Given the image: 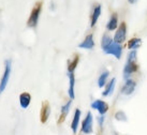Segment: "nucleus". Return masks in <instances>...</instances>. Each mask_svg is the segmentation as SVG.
<instances>
[{
  "label": "nucleus",
  "instance_id": "obj_19",
  "mask_svg": "<svg viewBox=\"0 0 147 135\" xmlns=\"http://www.w3.org/2000/svg\"><path fill=\"white\" fill-rule=\"evenodd\" d=\"M141 39L139 38H133V39H131L130 41L128 42V48L132 49V50H135L136 48H139L140 46H141Z\"/></svg>",
  "mask_w": 147,
  "mask_h": 135
},
{
  "label": "nucleus",
  "instance_id": "obj_7",
  "mask_svg": "<svg viewBox=\"0 0 147 135\" xmlns=\"http://www.w3.org/2000/svg\"><path fill=\"white\" fill-rule=\"evenodd\" d=\"M91 107L94 108V109H97V111H99L100 116H104V114L109 111V105H107V103H105L104 101H102V100H96L94 102L91 103Z\"/></svg>",
  "mask_w": 147,
  "mask_h": 135
},
{
  "label": "nucleus",
  "instance_id": "obj_5",
  "mask_svg": "<svg viewBox=\"0 0 147 135\" xmlns=\"http://www.w3.org/2000/svg\"><path fill=\"white\" fill-rule=\"evenodd\" d=\"M94 120H92V115L90 111L87 113L86 115L85 119L83 120L82 122V132L84 134H90V133H92V124H94Z\"/></svg>",
  "mask_w": 147,
  "mask_h": 135
},
{
  "label": "nucleus",
  "instance_id": "obj_3",
  "mask_svg": "<svg viewBox=\"0 0 147 135\" xmlns=\"http://www.w3.org/2000/svg\"><path fill=\"white\" fill-rule=\"evenodd\" d=\"M103 50H104L105 54L113 55V56H115L117 59H120L121 54H123V48H121L120 44H118V43H116V42H114V41L112 42L107 47H105Z\"/></svg>",
  "mask_w": 147,
  "mask_h": 135
},
{
  "label": "nucleus",
  "instance_id": "obj_16",
  "mask_svg": "<svg viewBox=\"0 0 147 135\" xmlns=\"http://www.w3.org/2000/svg\"><path fill=\"white\" fill-rule=\"evenodd\" d=\"M101 14V5L100 4H97L94 9V12H92V15H91V27H94V25L97 24L98 21V18Z\"/></svg>",
  "mask_w": 147,
  "mask_h": 135
},
{
  "label": "nucleus",
  "instance_id": "obj_10",
  "mask_svg": "<svg viewBox=\"0 0 147 135\" xmlns=\"http://www.w3.org/2000/svg\"><path fill=\"white\" fill-rule=\"evenodd\" d=\"M94 41L92 34H88V36L85 38V40L78 45L80 48H85V49H91V48H94Z\"/></svg>",
  "mask_w": 147,
  "mask_h": 135
},
{
  "label": "nucleus",
  "instance_id": "obj_4",
  "mask_svg": "<svg viewBox=\"0 0 147 135\" xmlns=\"http://www.w3.org/2000/svg\"><path fill=\"white\" fill-rule=\"evenodd\" d=\"M10 75H11V61H10V60H7V61H5V68H4V73H3V75H2L1 82H0V94L3 92L7 85H8Z\"/></svg>",
  "mask_w": 147,
  "mask_h": 135
},
{
  "label": "nucleus",
  "instance_id": "obj_23",
  "mask_svg": "<svg viewBox=\"0 0 147 135\" xmlns=\"http://www.w3.org/2000/svg\"><path fill=\"white\" fill-rule=\"evenodd\" d=\"M98 121H99V124H100V127H102L103 122H104V117H103V116H100V117L98 118Z\"/></svg>",
  "mask_w": 147,
  "mask_h": 135
},
{
  "label": "nucleus",
  "instance_id": "obj_21",
  "mask_svg": "<svg viewBox=\"0 0 147 135\" xmlns=\"http://www.w3.org/2000/svg\"><path fill=\"white\" fill-rule=\"evenodd\" d=\"M114 41V40H112V38L110 36H107V34H104L102 38V41H101V46H102V48L104 49L105 47H107L109 45L112 43V42Z\"/></svg>",
  "mask_w": 147,
  "mask_h": 135
},
{
  "label": "nucleus",
  "instance_id": "obj_9",
  "mask_svg": "<svg viewBox=\"0 0 147 135\" xmlns=\"http://www.w3.org/2000/svg\"><path fill=\"white\" fill-rule=\"evenodd\" d=\"M135 86H136V83L134 81H132V79H127L126 83H125V85H123V89H121V92L123 94H126V95H129L131 94L135 89Z\"/></svg>",
  "mask_w": 147,
  "mask_h": 135
},
{
  "label": "nucleus",
  "instance_id": "obj_17",
  "mask_svg": "<svg viewBox=\"0 0 147 135\" xmlns=\"http://www.w3.org/2000/svg\"><path fill=\"white\" fill-rule=\"evenodd\" d=\"M69 79H70V85H69V97L71 100H73L75 94H74V85H75V77H74V73H69Z\"/></svg>",
  "mask_w": 147,
  "mask_h": 135
},
{
  "label": "nucleus",
  "instance_id": "obj_20",
  "mask_svg": "<svg viewBox=\"0 0 147 135\" xmlns=\"http://www.w3.org/2000/svg\"><path fill=\"white\" fill-rule=\"evenodd\" d=\"M109 72L107 71H105V72H103L101 75H100V77H99L98 79V85L100 88H102V87L105 86V83H106V79H107V77H109Z\"/></svg>",
  "mask_w": 147,
  "mask_h": 135
},
{
  "label": "nucleus",
  "instance_id": "obj_14",
  "mask_svg": "<svg viewBox=\"0 0 147 135\" xmlns=\"http://www.w3.org/2000/svg\"><path fill=\"white\" fill-rule=\"evenodd\" d=\"M80 119H81V111L78 108V109H75L73 120H72V122H71V128H72V131H73L74 133L78 131V126H80Z\"/></svg>",
  "mask_w": 147,
  "mask_h": 135
},
{
  "label": "nucleus",
  "instance_id": "obj_12",
  "mask_svg": "<svg viewBox=\"0 0 147 135\" xmlns=\"http://www.w3.org/2000/svg\"><path fill=\"white\" fill-rule=\"evenodd\" d=\"M30 101H31V95L28 92H23L20 95V105L23 108H27L30 104Z\"/></svg>",
  "mask_w": 147,
  "mask_h": 135
},
{
  "label": "nucleus",
  "instance_id": "obj_13",
  "mask_svg": "<svg viewBox=\"0 0 147 135\" xmlns=\"http://www.w3.org/2000/svg\"><path fill=\"white\" fill-rule=\"evenodd\" d=\"M71 104H72V100L68 101V102L65 103V105L61 107V114H60V117H59V119H58V123H61L62 121H65V117H67V116H68V114H69Z\"/></svg>",
  "mask_w": 147,
  "mask_h": 135
},
{
  "label": "nucleus",
  "instance_id": "obj_1",
  "mask_svg": "<svg viewBox=\"0 0 147 135\" xmlns=\"http://www.w3.org/2000/svg\"><path fill=\"white\" fill-rule=\"evenodd\" d=\"M139 69L138 63H136V50H132L129 55H128V59H127V63L123 69V77L129 79L131 75L135 73Z\"/></svg>",
  "mask_w": 147,
  "mask_h": 135
},
{
  "label": "nucleus",
  "instance_id": "obj_8",
  "mask_svg": "<svg viewBox=\"0 0 147 135\" xmlns=\"http://www.w3.org/2000/svg\"><path fill=\"white\" fill-rule=\"evenodd\" d=\"M51 114V107H49V103L47 101H44L42 103L41 107V113H40V119H41V122L45 123L47 121V119L49 117Z\"/></svg>",
  "mask_w": 147,
  "mask_h": 135
},
{
  "label": "nucleus",
  "instance_id": "obj_15",
  "mask_svg": "<svg viewBox=\"0 0 147 135\" xmlns=\"http://www.w3.org/2000/svg\"><path fill=\"white\" fill-rule=\"evenodd\" d=\"M117 25H118V16H117L116 13H113L110 18V21H109V23L106 25V28L110 31H113V30L117 28Z\"/></svg>",
  "mask_w": 147,
  "mask_h": 135
},
{
  "label": "nucleus",
  "instance_id": "obj_24",
  "mask_svg": "<svg viewBox=\"0 0 147 135\" xmlns=\"http://www.w3.org/2000/svg\"><path fill=\"white\" fill-rule=\"evenodd\" d=\"M129 2H130V3H135L136 0H129Z\"/></svg>",
  "mask_w": 147,
  "mask_h": 135
},
{
  "label": "nucleus",
  "instance_id": "obj_6",
  "mask_svg": "<svg viewBox=\"0 0 147 135\" xmlns=\"http://www.w3.org/2000/svg\"><path fill=\"white\" fill-rule=\"evenodd\" d=\"M126 36H127V26H126V23H121V24L119 25L118 29H117V31L115 33V37H114V42L116 43H123L125 40H126Z\"/></svg>",
  "mask_w": 147,
  "mask_h": 135
},
{
  "label": "nucleus",
  "instance_id": "obj_2",
  "mask_svg": "<svg viewBox=\"0 0 147 135\" xmlns=\"http://www.w3.org/2000/svg\"><path fill=\"white\" fill-rule=\"evenodd\" d=\"M42 4H43L42 1H38L33 5L31 13H30V16H29L28 21H27V26L30 27V28H36L37 27L38 21H39V17H40V14H41Z\"/></svg>",
  "mask_w": 147,
  "mask_h": 135
},
{
  "label": "nucleus",
  "instance_id": "obj_11",
  "mask_svg": "<svg viewBox=\"0 0 147 135\" xmlns=\"http://www.w3.org/2000/svg\"><path fill=\"white\" fill-rule=\"evenodd\" d=\"M78 62H80V55L78 54H74L73 57L68 61V72L69 73H73L74 70L76 69Z\"/></svg>",
  "mask_w": 147,
  "mask_h": 135
},
{
  "label": "nucleus",
  "instance_id": "obj_18",
  "mask_svg": "<svg viewBox=\"0 0 147 135\" xmlns=\"http://www.w3.org/2000/svg\"><path fill=\"white\" fill-rule=\"evenodd\" d=\"M115 83H116V79H115V78H112L110 81V83L106 85L105 90L103 91V93H102L104 97H107V95L112 94V92L114 91V88H115Z\"/></svg>",
  "mask_w": 147,
  "mask_h": 135
},
{
  "label": "nucleus",
  "instance_id": "obj_22",
  "mask_svg": "<svg viewBox=\"0 0 147 135\" xmlns=\"http://www.w3.org/2000/svg\"><path fill=\"white\" fill-rule=\"evenodd\" d=\"M115 119L118 120V121H127V116L123 111H119L115 114Z\"/></svg>",
  "mask_w": 147,
  "mask_h": 135
}]
</instances>
